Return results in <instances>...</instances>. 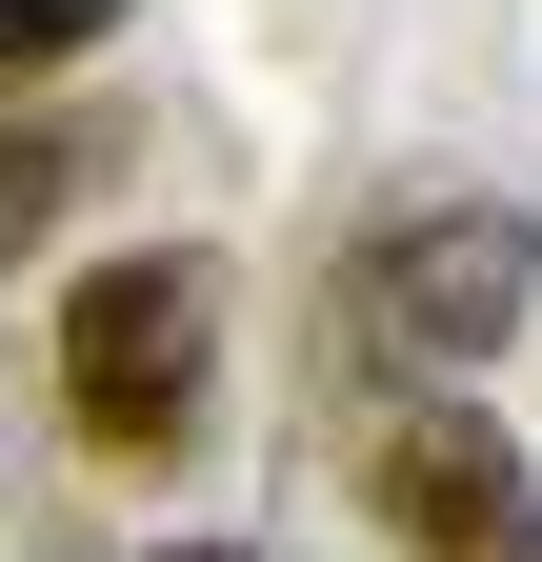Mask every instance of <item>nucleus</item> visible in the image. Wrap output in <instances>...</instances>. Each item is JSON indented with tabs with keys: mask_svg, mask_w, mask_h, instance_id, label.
Listing matches in <instances>:
<instances>
[{
	"mask_svg": "<svg viewBox=\"0 0 542 562\" xmlns=\"http://www.w3.org/2000/svg\"><path fill=\"white\" fill-rule=\"evenodd\" d=\"M201 382H222V261L201 241H121V261L60 281V422L101 462H181Z\"/></svg>",
	"mask_w": 542,
	"mask_h": 562,
	"instance_id": "1",
	"label": "nucleus"
},
{
	"mask_svg": "<svg viewBox=\"0 0 542 562\" xmlns=\"http://www.w3.org/2000/svg\"><path fill=\"white\" fill-rule=\"evenodd\" d=\"M522 302H542V222L522 201H382L362 222V322L402 341V382H483L503 341H522Z\"/></svg>",
	"mask_w": 542,
	"mask_h": 562,
	"instance_id": "2",
	"label": "nucleus"
},
{
	"mask_svg": "<svg viewBox=\"0 0 542 562\" xmlns=\"http://www.w3.org/2000/svg\"><path fill=\"white\" fill-rule=\"evenodd\" d=\"M342 462H362V522L402 562H542V482L483 422V382H382Z\"/></svg>",
	"mask_w": 542,
	"mask_h": 562,
	"instance_id": "3",
	"label": "nucleus"
},
{
	"mask_svg": "<svg viewBox=\"0 0 542 562\" xmlns=\"http://www.w3.org/2000/svg\"><path fill=\"white\" fill-rule=\"evenodd\" d=\"M121 21H142V0H0V101H21V81H60V60H81V41H121Z\"/></svg>",
	"mask_w": 542,
	"mask_h": 562,
	"instance_id": "4",
	"label": "nucleus"
},
{
	"mask_svg": "<svg viewBox=\"0 0 542 562\" xmlns=\"http://www.w3.org/2000/svg\"><path fill=\"white\" fill-rule=\"evenodd\" d=\"M41 201H60V161H41V140H0V261L41 241Z\"/></svg>",
	"mask_w": 542,
	"mask_h": 562,
	"instance_id": "5",
	"label": "nucleus"
},
{
	"mask_svg": "<svg viewBox=\"0 0 542 562\" xmlns=\"http://www.w3.org/2000/svg\"><path fill=\"white\" fill-rule=\"evenodd\" d=\"M142 562H241V542H142Z\"/></svg>",
	"mask_w": 542,
	"mask_h": 562,
	"instance_id": "6",
	"label": "nucleus"
}]
</instances>
